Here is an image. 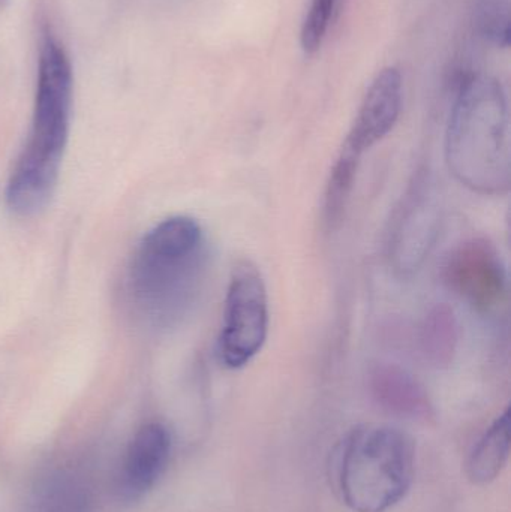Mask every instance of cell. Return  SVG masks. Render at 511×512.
<instances>
[{
  "label": "cell",
  "mask_w": 511,
  "mask_h": 512,
  "mask_svg": "<svg viewBox=\"0 0 511 512\" xmlns=\"http://www.w3.org/2000/svg\"><path fill=\"white\" fill-rule=\"evenodd\" d=\"M446 164L453 177L474 194H509V107L500 81L483 74L459 81L447 125Z\"/></svg>",
  "instance_id": "obj_3"
},
{
  "label": "cell",
  "mask_w": 511,
  "mask_h": 512,
  "mask_svg": "<svg viewBox=\"0 0 511 512\" xmlns=\"http://www.w3.org/2000/svg\"><path fill=\"white\" fill-rule=\"evenodd\" d=\"M362 159L351 153L339 150L324 192L323 218L329 230L341 227L350 204L351 194L356 185Z\"/></svg>",
  "instance_id": "obj_13"
},
{
  "label": "cell",
  "mask_w": 511,
  "mask_h": 512,
  "mask_svg": "<svg viewBox=\"0 0 511 512\" xmlns=\"http://www.w3.org/2000/svg\"><path fill=\"white\" fill-rule=\"evenodd\" d=\"M209 265L206 234L195 219L173 216L144 236L129 268V294L155 327L185 318L197 301Z\"/></svg>",
  "instance_id": "obj_2"
},
{
  "label": "cell",
  "mask_w": 511,
  "mask_h": 512,
  "mask_svg": "<svg viewBox=\"0 0 511 512\" xmlns=\"http://www.w3.org/2000/svg\"><path fill=\"white\" fill-rule=\"evenodd\" d=\"M443 195L432 171L419 168L408 183L387 233V259L396 276L410 277L425 264L443 225Z\"/></svg>",
  "instance_id": "obj_5"
},
{
  "label": "cell",
  "mask_w": 511,
  "mask_h": 512,
  "mask_svg": "<svg viewBox=\"0 0 511 512\" xmlns=\"http://www.w3.org/2000/svg\"><path fill=\"white\" fill-rule=\"evenodd\" d=\"M402 104V74L398 68L390 66L383 69L369 86L341 149L363 158L393 131L401 116Z\"/></svg>",
  "instance_id": "obj_8"
},
{
  "label": "cell",
  "mask_w": 511,
  "mask_h": 512,
  "mask_svg": "<svg viewBox=\"0 0 511 512\" xmlns=\"http://www.w3.org/2000/svg\"><path fill=\"white\" fill-rule=\"evenodd\" d=\"M416 471L413 439L398 427L363 424L339 444L335 484L354 512H386L410 492Z\"/></svg>",
  "instance_id": "obj_4"
},
{
  "label": "cell",
  "mask_w": 511,
  "mask_h": 512,
  "mask_svg": "<svg viewBox=\"0 0 511 512\" xmlns=\"http://www.w3.org/2000/svg\"><path fill=\"white\" fill-rule=\"evenodd\" d=\"M72 102L71 57L56 33L45 27L39 44L32 126L6 186V204L15 215H38L53 198L71 129Z\"/></svg>",
  "instance_id": "obj_1"
},
{
  "label": "cell",
  "mask_w": 511,
  "mask_h": 512,
  "mask_svg": "<svg viewBox=\"0 0 511 512\" xmlns=\"http://www.w3.org/2000/svg\"><path fill=\"white\" fill-rule=\"evenodd\" d=\"M171 445L164 424H144L135 433L120 469L119 492L125 501H138L155 487L167 469Z\"/></svg>",
  "instance_id": "obj_9"
},
{
  "label": "cell",
  "mask_w": 511,
  "mask_h": 512,
  "mask_svg": "<svg viewBox=\"0 0 511 512\" xmlns=\"http://www.w3.org/2000/svg\"><path fill=\"white\" fill-rule=\"evenodd\" d=\"M9 0H0V9L6 8L8 6Z\"/></svg>",
  "instance_id": "obj_16"
},
{
  "label": "cell",
  "mask_w": 511,
  "mask_h": 512,
  "mask_svg": "<svg viewBox=\"0 0 511 512\" xmlns=\"http://www.w3.org/2000/svg\"><path fill=\"white\" fill-rule=\"evenodd\" d=\"M458 345L459 322L455 310L447 303L435 304L420 325V354L432 367L444 369L455 360Z\"/></svg>",
  "instance_id": "obj_11"
},
{
  "label": "cell",
  "mask_w": 511,
  "mask_h": 512,
  "mask_svg": "<svg viewBox=\"0 0 511 512\" xmlns=\"http://www.w3.org/2000/svg\"><path fill=\"white\" fill-rule=\"evenodd\" d=\"M368 385L372 399L389 414L410 420L431 417L432 405L425 387L404 367L374 364L369 369Z\"/></svg>",
  "instance_id": "obj_10"
},
{
  "label": "cell",
  "mask_w": 511,
  "mask_h": 512,
  "mask_svg": "<svg viewBox=\"0 0 511 512\" xmlns=\"http://www.w3.org/2000/svg\"><path fill=\"white\" fill-rule=\"evenodd\" d=\"M476 26L485 41L507 48L510 45L509 0H479L476 8Z\"/></svg>",
  "instance_id": "obj_14"
},
{
  "label": "cell",
  "mask_w": 511,
  "mask_h": 512,
  "mask_svg": "<svg viewBox=\"0 0 511 512\" xmlns=\"http://www.w3.org/2000/svg\"><path fill=\"white\" fill-rule=\"evenodd\" d=\"M509 457L510 409L507 408L474 445L468 459V478L479 486L492 483L506 468Z\"/></svg>",
  "instance_id": "obj_12"
},
{
  "label": "cell",
  "mask_w": 511,
  "mask_h": 512,
  "mask_svg": "<svg viewBox=\"0 0 511 512\" xmlns=\"http://www.w3.org/2000/svg\"><path fill=\"white\" fill-rule=\"evenodd\" d=\"M269 295L260 268L251 259L234 264L218 337L219 361L228 369L248 366L269 336Z\"/></svg>",
  "instance_id": "obj_6"
},
{
  "label": "cell",
  "mask_w": 511,
  "mask_h": 512,
  "mask_svg": "<svg viewBox=\"0 0 511 512\" xmlns=\"http://www.w3.org/2000/svg\"><path fill=\"white\" fill-rule=\"evenodd\" d=\"M441 279L450 292L482 315L497 312L506 303V265L498 249L483 237L456 245L444 259Z\"/></svg>",
  "instance_id": "obj_7"
},
{
  "label": "cell",
  "mask_w": 511,
  "mask_h": 512,
  "mask_svg": "<svg viewBox=\"0 0 511 512\" xmlns=\"http://www.w3.org/2000/svg\"><path fill=\"white\" fill-rule=\"evenodd\" d=\"M339 0H312L302 24L300 45L308 54L320 50L332 26Z\"/></svg>",
  "instance_id": "obj_15"
}]
</instances>
